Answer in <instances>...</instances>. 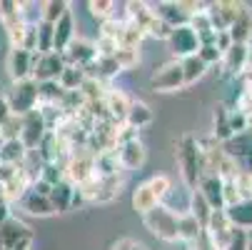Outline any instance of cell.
Listing matches in <instances>:
<instances>
[{
	"label": "cell",
	"instance_id": "obj_38",
	"mask_svg": "<svg viewBox=\"0 0 252 250\" xmlns=\"http://www.w3.org/2000/svg\"><path fill=\"white\" fill-rule=\"evenodd\" d=\"M142 33L145 35H150V38H158V40H167L170 38V33H172V28L170 25H165L162 20H158L155 15L150 18V23L142 28Z\"/></svg>",
	"mask_w": 252,
	"mask_h": 250
},
{
	"label": "cell",
	"instance_id": "obj_30",
	"mask_svg": "<svg viewBox=\"0 0 252 250\" xmlns=\"http://www.w3.org/2000/svg\"><path fill=\"white\" fill-rule=\"evenodd\" d=\"M180 68H183V80H185V85H192V83L202 80L205 73H207V65H205L197 55L183 58V60H180Z\"/></svg>",
	"mask_w": 252,
	"mask_h": 250
},
{
	"label": "cell",
	"instance_id": "obj_46",
	"mask_svg": "<svg viewBox=\"0 0 252 250\" xmlns=\"http://www.w3.org/2000/svg\"><path fill=\"white\" fill-rule=\"evenodd\" d=\"M13 113H10V105H8V98L5 95H0V125H3L8 118H10Z\"/></svg>",
	"mask_w": 252,
	"mask_h": 250
},
{
	"label": "cell",
	"instance_id": "obj_11",
	"mask_svg": "<svg viewBox=\"0 0 252 250\" xmlns=\"http://www.w3.org/2000/svg\"><path fill=\"white\" fill-rule=\"evenodd\" d=\"M232 230H235V228L227 223L225 213H222V210H212L210 223H207V228H205L202 235H207L212 250H225L227 243H230V238H232Z\"/></svg>",
	"mask_w": 252,
	"mask_h": 250
},
{
	"label": "cell",
	"instance_id": "obj_1",
	"mask_svg": "<svg viewBox=\"0 0 252 250\" xmlns=\"http://www.w3.org/2000/svg\"><path fill=\"white\" fill-rule=\"evenodd\" d=\"M175 158H177V168L180 175L190 190L197 188V180L202 175V153H200V143L192 135H183L175 143Z\"/></svg>",
	"mask_w": 252,
	"mask_h": 250
},
{
	"label": "cell",
	"instance_id": "obj_17",
	"mask_svg": "<svg viewBox=\"0 0 252 250\" xmlns=\"http://www.w3.org/2000/svg\"><path fill=\"white\" fill-rule=\"evenodd\" d=\"M222 213H225L227 223H230L235 230H245V233L252 230V198L237 200V203L222 208Z\"/></svg>",
	"mask_w": 252,
	"mask_h": 250
},
{
	"label": "cell",
	"instance_id": "obj_35",
	"mask_svg": "<svg viewBox=\"0 0 252 250\" xmlns=\"http://www.w3.org/2000/svg\"><path fill=\"white\" fill-rule=\"evenodd\" d=\"M40 8H43L40 10V20H45L50 25H55L65 13H70V3H65V0H48V3H43Z\"/></svg>",
	"mask_w": 252,
	"mask_h": 250
},
{
	"label": "cell",
	"instance_id": "obj_13",
	"mask_svg": "<svg viewBox=\"0 0 252 250\" xmlns=\"http://www.w3.org/2000/svg\"><path fill=\"white\" fill-rule=\"evenodd\" d=\"M167 43H170V50H172L180 60L188 58V55H195V53H197V48H200V40H197L195 30H190L188 25L172 28L170 38H167Z\"/></svg>",
	"mask_w": 252,
	"mask_h": 250
},
{
	"label": "cell",
	"instance_id": "obj_28",
	"mask_svg": "<svg viewBox=\"0 0 252 250\" xmlns=\"http://www.w3.org/2000/svg\"><path fill=\"white\" fill-rule=\"evenodd\" d=\"M232 138V128H230V110L225 105H218L212 113V140H218L220 145Z\"/></svg>",
	"mask_w": 252,
	"mask_h": 250
},
{
	"label": "cell",
	"instance_id": "obj_9",
	"mask_svg": "<svg viewBox=\"0 0 252 250\" xmlns=\"http://www.w3.org/2000/svg\"><path fill=\"white\" fill-rule=\"evenodd\" d=\"M150 88H153L155 93H172V90L185 88L180 60H170V63L160 65L155 73H153V78H150Z\"/></svg>",
	"mask_w": 252,
	"mask_h": 250
},
{
	"label": "cell",
	"instance_id": "obj_44",
	"mask_svg": "<svg viewBox=\"0 0 252 250\" xmlns=\"http://www.w3.org/2000/svg\"><path fill=\"white\" fill-rule=\"evenodd\" d=\"M222 198H225V208L240 200V193H237V188H235L232 178H230V180H222Z\"/></svg>",
	"mask_w": 252,
	"mask_h": 250
},
{
	"label": "cell",
	"instance_id": "obj_2",
	"mask_svg": "<svg viewBox=\"0 0 252 250\" xmlns=\"http://www.w3.org/2000/svg\"><path fill=\"white\" fill-rule=\"evenodd\" d=\"M170 178L167 175H153L145 183H140L132 190V210L137 215H145L148 210L162 205V198L170 193Z\"/></svg>",
	"mask_w": 252,
	"mask_h": 250
},
{
	"label": "cell",
	"instance_id": "obj_16",
	"mask_svg": "<svg viewBox=\"0 0 252 250\" xmlns=\"http://www.w3.org/2000/svg\"><path fill=\"white\" fill-rule=\"evenodd\" d=\"M8 73H10L13 83L30 80V75H32V53H28L23 48H10V53H8Z\"/></svg>",
	"mask_w": 252,
	"mask_h": 250
},
{
	"label": "cell",
	"instance_id": "obj_18",
	"mask_svg": "<svg viewBox=\"0 0 252 250\" xmlns=\"http://www.w3.org/2000/svg\"><path fill=\"white\" fill-rule=\"evenodd\" d=\"M102 103H105V110H107V118H110L115 125H120L123 120H125V113H127V108H130V98L123 93V90H115V88H107V93H105V98H102Z\"/></svg>",
	"mask_w": 252,
	"mask_h": 250
},
{
	"label": "cell",
	"instance_id": "obj_32",
	"mask_svg": "<svg viewBox=\"0 0 252 250\" xmlns=\"http://www.w3.org/2000/svg\"><path fill=\"white\" fill-rule=\"evenodd\" d=\"M85 83V73L83 68H75V65H65V70L58 78V85L65 90V93H73V90H80Z\"/></svg>",
	"mask_w": 252,
	"mask_h": 250
},
{
	"label": "cell",
	"instance_id": "obj_24",
	"mask_svg": "<svg viewBox=\"0 0 252 250\" xmlns=\"http://www.w3.org/2000/svg\"><path fill=\"white\" fill-rule=\"evenodd\" d=\"M18 203H20V208L28 213V215H38V218H50V215H55V210H53L50 200H48L45 195L32 193V190H28Z\"/></svg>",
	"mask_w": 252,
	"mask_h": 250
},
{
	"label": "cell",
	"instance_id": "obj_47",
	"mask_svg": "<svg viewBox=\"0 0 252 250\" xmlns=\"http://www.w3.org/2000/svg\"><path fill=\"white\" fill-rule=\"evenodd\" d=\"M85 203H88V200H85L83 193L75 188V193H73V205H70V208H80V205H85Z\"/></svg>",
	"mask_w": 252,
	"mask_h": 250
},
{
	"label": "cell",
	"instance_id": "obj_31",
	"mask_svg": "<svg viewBox=\"0 0 252 250\" xmlns=\"http://www.w3.org/2000/svg\"><path fill=\"white\" fill-rule=\"evenodd\" d=\"M23 8H25L23 3H13V0H0V23H3L5 30H10V28L25 23V20H23V13H25Z\"/></svg>",
	"mask_w": 252,
	"mask_h": 250
},
{
	"label": "cell",
	"instance_id": "obj_33",
	"mask_svg": "<svg viewBox=\"0 0 252 250\" xmlns=\"http://www.w3.org/2000/svg\"><path fill=\"white\" fill-rule=\"evenodd\" d=\"M190 215L200 223V228H202V233H205V228H207V223H210V215H212V208L207 205V200H205L197 190H192V195H190Z\"/></svg>",
	"mask_w": 252,
	"mask_h": 250
},
{
	"label": "cell",
	"instance_id": "obj_5",
	"mask_svg": "<svg viewBox=\"0 0 252 250\" xmlns=\"http://www.w3.org/2000/svg\"><path fill=\"white\" fill-rule=\"evenodd\" d=\"M8 98V105H10V113L23 118L32 110H38V83L35 80H20V83H13L10 93L5 95Z\"/></svg>",
	"mask_w": 252,
	"mask_h": 250
},
{
	"label": "cell",
	"instance_id": "obj_34",
	"mask_svg": "<svg viewBox=\"0 0 252 250\" xmlns=\"http://www.w3.org/2000/svg\"><path fill=\"white\" fill-rule=\"evenodd\" d=\"M177 233H180V240H185V243H195L202 238V228L200 223L190 215V213H183L177 220Z\"/></svg>",
	"mask_w": 252,
	"mask_h": 250
},
{
	"label": "cell",
	"instance_id": "obj_36",
	"mask_svg": "<svg viewBox=\"0 0 252 250\" xmlns=\"http://www.w3.org/2000/svg\"><path fill=\"white\" fill-rule=\"evenodd\" d=\"M35 30H38V55L53 53V25L45 20H38L35 23Z\"/></svg>",
	"mask_w": 252,
	"mask_h": 250
},
{
	"label": "cell",
	"instance_id": "obj_29",
	"mask_svg": "<svg viewBox=\"0 0 252 250\" xmlns=\"http://www.w3.org/2000/svg\"><path fill=\"white\" fill-rule=\"evenodd\" d=\"M123 188V178L118 175H107V178H97V190H95V203H110L120 195Z\"/></svg>",
	"mask_w": 252,
	"mask_h": 250
},
{
	"label": "cell",
	"instance_id": "obj_42",
	"mask_svg": "<svg viewBox=\"0 0 252 250\" xmlns=\"http://www.w3.org/2000/svg\"><path fill=\"white\" fill-rule=\"evenodd\" d=\"M195 55H197V58H200L207 68H210L212 63H220V60H222V53H220L218 48H215V45H200Z\"/></svg>",
	"mask_w": 252,
	"mask_h": 250
},
{
	"label": "cell",
	"instance_id": "obj_49",
	"mask_svg": "<svg viewBox=\"0 0 252 250\" xmlns=\"http://www.w3.org/2000/svg\"><path fill=\"white\" fill-rule=\"evenodd\" d=\"M8 218H10V210H8V203H5V205H0V225H3Z\"/></svg>",
	"mask_w": 252,
	"mask_h": 250
},
{
	"label": "cell",
	"instance_id": "obj_40",
	"mask_svg": "<svg viewBox=\"0 0 252 250\" xmlns=\"http://www.w3.org/2000/svg\"><path fill=\"white\" fill-rule=\"evenodd\" d=\"M20 138V118L10 115L3 125H0V140H18Z\"/></svg>",
	"mask_w": 252,
	"mask_h": 250
},
{
	"label": "cell",
	"instance_id": "obj_22",
	"mask_svg": "<svg viewBox=\"0 0 252 250\" xmlns=\"http://www.w3.org/2000/svg\"><path fill=\"white\" fill-rule=\"evenodd\" d=\"M220 63L230 75H242L247 70V63H250V45H235L232 43V48L227 53H222Z\"/></svg>",
	"mask_w": 252,
	"mask_h": 250
},
{
	"label": "cell",
	"instance_id": "obj_12",
	"mask_svg": "<svg viewBox=\"0 0 252 250\" xmlns=\"http://www.w3.org/2000/svg\"><path fill=\"white\" fill-rule=\"evenodd\" d=\"M115 155H118L120 168H125V170H140L142 165H145V160H148V150L140 143V138H132L127 143L115 145Z\"/></svg>",
	"mask_w": 252,
	"mask_h": 250
},
{
	"label": "cell",
	"instance_id": "obj_10",
	"mask_svg": "<svg viewBox=\"0 0 252 250\" xmlns=\"http://www.w3.org/2000/svg\"><path fill=\"white\" fill-rule=\"evenodd\" d=\"M242 8L245 5L242 3H235V0H220V3H210L205 8V13L210 18L212 30L215 33H222V30H227L237 20V15L242 13Z\"/></svg>",
	"mask_w": 252,
	"mask_h": 250
},
{
	"label": "cell",
	"instance_id": "obj_26",
	"mask_svg": "<svg viewBox=\"0 0 252 250\" xmlns=\"http://www.w3.org/2000/svg\"><path fill=\"white\" fill-rule=\"evenodd\" d=\"M73 193H75V185L67 183L65 178H63L60 183H55V185L50 188V195H48L53 210H55V213H67L70 205H73Z\"/></svg>",
	"mask_w": 252,
	"mask_h": 250
},
{
	"label": "cell",
	"instance_id": "obj_20",
	"mask_svg": "<svg viewBox=\"0 0 252 250\" xmlns=\"http://www.w3.org/2000/svg\"><path fill=\"white\" fill-rule=\"evenodd\" d=\"M222 150L235 163L237 160H252V130H245V133L232 135L227 143H222Z\"/></svg>",
	"mask_w": 252,
	"mask_h": 250
},
{
	"label": "cell",
	"instance_id": "obj_14",
	"mask_svg": "<svg viewBox=\"0 0 252 250\" xmlns=\"http://www.w3.org/2000/svg\"><path fill=\"white\" fill-rule=\"evenodd\" d=\"M212 210H222L225 208V198H222V178L220 175H212V173H202L197 188H195Z\"/></svg>",
	"mask_w": 252,
	"mask_h": 250
},
{
	"label": "cell",
	"instance_id": "obj_45",
	"mask_svg": "<svg viewBox=\"0 0 252 250\" xmlns=\"http://www.w3.org/2000/svg\"><path fill=\"white\" fill-rule=\"evenodd\" d=\"M215 48H218L220 53H227V50L232 48V40H230L227 30H222V33H215Z\"/></svg>",
	"mask_w": 252,
	"mask_h": 250
},
{
	"label": "cell",
	"instance_id": "obj_6",
	"mask_svg": "<svg viewBox=\"0 0 252 250\" xmlns=\"http://www.w3.org/2000/svg\"><path fill=\"white\" fill-rule=\"evenodd\" d=\"M32 238V230L18 218H8L0 225V250H30Z\"/></svg>",
	"mask_w": 252,
	"mask_h": 250
},
{
	"label": "cell",
	"instance_id": "obj_19",
	"mask_svg": "<svg viewBox=\"0 0 252 250\" xmlns=\"http://www.w3.org/2000/svg\"><path fill=\"white\" fill-rule=\"evenodd\" d=\"M150 10L158 20H162L170 28H180L188 25V15L185 10L180 8V3H170V0H162V3H150Z\"/></svg>",
	"mask_w": 252,
	"mask_h": 250
},
{
	"label": "cell",
	"instance_id": "obj_41",
	"mask_svg": "<svg viewBox=\"0 0 252 250\" xmlns=\"http://www.w3.org/2000/svg\"><path fill=\"white\" fill-rule=\"evenodd\" d=\"M20 48L28 50V53H38V30H35V23H28L25 25V33H23V40H20Z\"/></svg>",
	"mask_w": 252,
	"mask_h": 250
},
{
	"label": "cell",
	"instance_id": "obj_3",
	"mask_svg": "<svg viewBox=\"0 0 252 250\" xmlns=\"http://www.w3.org/2000/svg\"><path fill=\"white\" fill-rule=\"evenodd\" d=\"M177 220H180V213L170 210L167 205H158V208L148 210L145 215H142V223H145V228H148L155 238H160V240H165V243L180 240Z\"/></svg>",
	"mask_w": 252,
	"mask_h": 250
},
{
	"label": "cell",
	"instance_id": "obj_23",
	"mask_svg": "<svg viewBox=\"0 0 252 250\" xmlns=\"http://www.w3.org/2000/svg\"><path fill=\"white\" fill-rule=\"evenodd\" d=\"M227 35L235 45H247L250 38H252V10L245 5L242 13L237 15V20L227 28Z\"/></svg>",
	"mask_w": 252,
	"mask_h": 250
},
{
	"label": "cell",
	"instance_id": "obj_39",
	"mask_svg": "<svg viewBox=\"0 0 252 250\" xmlns=\"http://www.w3.org/2000/svg\"><path fill=\"white\" fill-rule=\"evenodd\" d=\"M113 58H115V63L120 65V70H130V68L140 60V53L132 50V48H118V53H115Z\"/></svg>",
	"mask_w": 252,
	"mask_h": 250
},
{
	"label": "cell",
	"instance_id": "obj_8",
	"mask_svg": "<svg viewBox=\"0 0 252 250\" xmlns=\"http://www.w3.org/2000/svg\"><path fill=\"white\" fill-rule=\"evenodd\" d=\"M45 133H48V125H45V118L40 110H32V113L20 118V138L18 140L25 145L28 153H35V148L40 145Z\"/></svg>",
	"mask_w": 252,
	"mask_h": 250
},
{
	"label": "cell",
	"instance_id": "obj_37",
	"mask_svg": "<svg viewBox=\"0 0 252 250\" xmlns=\"http://www.w3.org/2000/svg\"><path fill=\"white\" fill-rule=\"evenodd\" d=\"M88 8H90V15L102 20V23L115 15V3H113V0H90Z\"/></svg>",
	"mask_w": 252,
	"mask_h": 250
},
{
	"label": "cell",
	"instance_id": "obj_21",
	"mask_svg": "<svg viewBox=\"0 0 252 250\" xmlns=\"http://www.w3.org/2000/svg\"><path fill=\"white\" fill-rule=\"evenodd\" d=\"M75 40V20L70 13H65L53 25V53H65V48Z\"/></svg>",
	"mask_w": 252,
	"mask_h": 250
},
{
	"label": "cell",
	"instance_id": "obj_27",
	"mask_svg": "<svg viewBox=\"0 0 252 250\" xmlns=\"http://www.w3.org/2000/svg\"><path fill=\"white\" fill-rule=\"evenodd\" d=\"M28 158V150L20 140H3L0 143V165L8 168H20Z\"/></svg>",
	"mask_w": 252,
	"mask_h": 250
},
{
	"label": "cell",
	"instance_id": "obj_25",
	"mask_svg": "<svg viewBox=\"0 0 252 250\" xmlns=\"http://www.w3.org/2000/svg\"><path fill=\"white\" fill-rule=\"evenodd\" d=\"M125 128L130 130H140V128H145L153 123V110H150V105L148 103H142V100H132L130 103V108L125 113Z\"/></svg>",
	"mask_w": 252,
	"mask_h": 250
},
{
	"label": "cell",
	"instance_id": "obj_43",
	"mask_svg": "<svg viewBox=\"0 0 252 250\" xmlns=\"http://www.w3.org/2000/svg\"><path fill=\"white\" fill-rule=\"evenodd\" d=\"M225 250H250V235L245 230H232V238Z\"/></svg>",
	"mask_w": 252,
	"mask_h": 250
},
{
	"label": "cell",
	"instance_id": "obj_15",
	"mask_svg": "<svg viewBox=\"0 0 252 250\" xmlns=\"http://www.w3.org/2000/svg\"><path fill=\"white\" fill-rule=\"evenodd\" d=\"M65 63L67 65H75V68H85L90 65L93 60H97V50H95V43L85 40V38H75L65 48Z\"/></svg>",
	"mask_w": 252,
	"mask_h": 250
},
{
	"label": "cell",
	"instance_id": "obj_7",
	"mask_svg": "<svg viewBox=\"0 0 252 250\" xmlns=\"http://www.w3.org/2000/svg\"><path fill=\"white\" fill-rule=\"evenodd\" d=\"M65 55L63 53H43V55H38L35 53L32 55V75H30V80H35V83H50V80H58L60 78V73L65 70Z\"/></svg>",
	"mask_w": 252,
	"mask_h": 250
},
{
	"label": "cell",
	"instance_id": "obj_50",
	"mask_svg": "<svg viewBox=\"0 0 252 250\" xmlns=\"http://www.w3.org/2000/svg\"><path fill=\"white\" fill-rule=\"evenodd\" d=\"M130 250H148V248H145V245H140V243H132V248H130Z\"/></svg>",
	"mask_w": 252,
	"mask_h": 250
},
{
	"label": "cell",
	"instance_id": "obj_4",
	"mask_svg": "<svg viewBox=\"0 0 252 250\" xmlns=\"http://www.w3.org/2000/svg\"><path fill=\"white\" fill-rule=\"evenodd\" d=\"M63 173H65V180L73 183L75 188L88 183L90 178H95V155L88 148H73L70 160L65 163Z\"/></svg>",
	"mask_w": 252,
	"mask_h": 250
},
{
	"label": "cell",
	"instance_id": "obj_48",
	"mask_svg": "<svg viewBox=\"0 0 252 250\" xmlns=\"http://www.w3.org/2000/svg\"><path fill=\"white\" fill-rule=\"evenodd\" d=\"M132 248V240H127V238H123V240H118L110 250H130Z\"/></svg>",
	"mask_w": 252,
	"mask_h": 250
}]
</instances>
